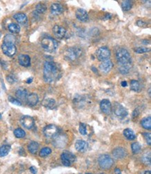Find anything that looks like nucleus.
<instances>
[{
    "label": "nucleus",
    "instance_id": "f257e3e1",
    "mask_svg": "<svg viewBox=\"0 0 151 174\" xmlns=\"http://www.w3.org/2000/svg\"><path fill=\"white\" fill-rule=\"evenodd\" d=\"M59 75V69L56 63L50 61H45L43 68V77L45 81L47 83H52L58 79Z\"/></svg>",
    "mask_w": 151,
    "mask_h": 174
},
{
    "label": "nucleus",
    "instance_id": "f03ea898",
    "mask_svg": "<svg viewBox=\"0 0 151 174\" xmlns=\"http://www.w3.org/2000/svg\"><path fill=\"white\" fill-rule=\"evenodd\" d=\"M116 60L118 61L119 66H125L131 68L132 66V57L129 52L125 48H119L117 50Z\"/></svg>",
    "mask_w": 151,
    "mask_h": 174
},
{
    "label": "nucleus",
    "instance_id": "7ed1b4c3",
    "mask_svg": "<svg viewBox=\"0 0 151 174\" xmlns=\"http://www.w3.org/2000/svg\"><path fill=\"white\" fill-rule=\"evenodd\" d=\"M41 46L44 50L50 53H53L57 51L58 48L57 41L50 36H45L42 39Z\"/></svg>",
    "mask_w": 151,
    "mask_h": 174
},
{
    "label": "nucleus",
    "instance_id": "20e7f679",
    "mask_svg": "<svg viewBox=\"0 0 151 174\" xmlns=\"http://www.w3.org/2000/svg\"><path fill=\"white\" fill-rule=\"evenodd\" d=\"M82 54V50L79 47H71L66 50L64 57L69 61H74L79 59Z\"/></svg>",
    "mask_w": 151,
    "mask_h": 174
},
{
    "label": "nucleus",
    "instance_id": "39448f33",
    "mask_svg": "<svg viewBox=\"0 0 151 174\" xmlns=\"http://www.w3.org/2000/svg\"><path fill=\"white\" fill-rule=\"evenodd\" d=\"M98 164L102 169H109L113 166V160L109 155H101L98 158Z\"/></svg>",
    "mask_w": 151,
    "mask_h": 174
},
{
    "label": "nucleus",
    "instance_id": "423d86ee",
    "mask_svg": "<svg viewBox=\"0 0 151 174\" xmlns=\"http://www.w3.org/2000/svg\"><path fill=\"white\" fill-rule=\"evenodd\" d=\"M96 56L98 60L102 61L109 60L111 57V52L107 47H100L96 52Z\"/></svg>",
    "mask_w": 151,
    "mask_h": 174
},
{
    "label": "nucleus",
    "instance_id": "0eeeda50",
    "mask_svg": "<svg viewBox=\"0 0 151 174\" xmlns=\"http://www.w3.org/2000/svg\"><path fill=\"white\" fill-rule=\"evenodd\" d=\"M113 111L115 115L121 119H125L128 114V112L122 104H119L118 102H115L113 104Z\"/></svg>",
    "mask_w": 151,
    "mask_h": 174
},
{
    "label": "nucleus",
    "instance_id": "6e6552de",
    "mask_svg": "<svg viewBox=\"0 0 151 174\" xmlns=\"http://www.w3.org/2000/svg\"><path fill=\"white\" fill-rule=\"evenodd\" d=\"M76 157L69 151H64L61 155V160L62 164L66 166H70L75 161Z\"/></svg>",
    "mask_w": 151,
    "mask_h": 174
},
{
    "label": "nucleus",
    "instance_id": "1a4fd4ad",
    "mask_svg": "<svg viewBox=\"0 0 151 174\" xmlns=\"http://www.w3.org/2000/svg\"><path fill=\"white\" fill-rule=\"evenodd\" d=\"M1 50H2L3 53L9 57H13L17 52L16 47L14 44L5 43H3L1 45Z\"/></svg>",
    "mask_w": 151,
    "mask_h": 174
},
{
    "label": "nucleus",
    "instance_id": "9d476101",
    "mask_svg": "<svg viewBox=\"0 0 151 174\" xmlns=\"http://www.w3.org/2000/svg\"><path fill=\"white\" fill-rule=\"evenodd\" d=\"M44 135L47 138H54L59 134V128L55 125H48L43 129Z\"/></svg>",
    "mask_w": 151,
    "mask_h": 174
},
{
    "label": "nucleus",
    "instance_id": "9b49d317",
    "mask_svg": "<svg viewBox=\"0 0 151 174\" xmlns=\"http://www.w3.org/2000/svg\"><path fill=\"white\" fill-rule=\"evenodd\" d=\"M55 139H54L53 143L55 147L59 148H63L66 146L67 143H68V138L66 135L63 134H59L55 136Z\"/></svg>",
    "mask_w": 151,
    "mask_h": 174
},
{
    "label": "nucleus",
    "instance_id": "f8f14e48",
    "mask_svg": "<svg viewBox=\"0 0 151 174\" xmlns=\"http://www.w3.org/2000/svg\"><path fill=\"white\" fill-rule=\"evenodd\" d=\"M20 123H21L22 126L27 130L32 129L35 124L34 119L30 116H23L20 119Z\"/></svg>",
    "mask_w": 151,
    "mask_h": 174
},
{
    "label": "nucleus",
    "instance_id": "ddd939ff",
    "mask_svg": "<svg viewBox=\"0 0 151 174\" xmlns=\"http://www.w3.org/2000/svg\"><path fill=\"white\" fill-rule=\"evenodd\" d=\"M100 109L103 113L107 115H109L111 113V110H112V105H111V102L107 99H104L100 102Z\"/></svg>",
    "mask_w": 151,
    "mask_h": 174
},
{
    "label": "nucleus",
    "instance_id": "4468645a",
    "mask_svg": "<svg viewBox=\"0 0 151 174\" xmlns=\"http://www.w3.org/2000/svg\"><path fill=\"white\" fill-rule=\"evenodd\" d=\"M52 31H53V33L55 36L59 39H62L66 36V30L61 26L56 25L52 29Z\"/></svg>",
    "mask_w": 151,
    "mask_h": 174
},
{
    "label": "nucleus",
    "instance_id": "2eb2a0df",
    "mask_svg": "<svg viewBox=\"0 0 151 174\" xmlns=\"http://www.w3.org/2000/svg\"><path fill=\"white\" fill-rule=\"evenodd\" d=\"M75 16L78 20H79V21L82 22H86L89 20L88 13H87L86 11L83 9H78L76 11Z\"/></svg>",
    "mask_w": 151,
    "mask_h": 174
},
{
    "label": "nucleus",
    "instance_id": "dca6fc26",
    "mask_svg": "<svg viewBox=\"0 0 151 174\" xmlns=\"http://www.w3.org/2000/svg\"><path fill=\"white\" fill-rule=\"evenodd\" d=\"M113 63L112 61L110 60H107V61H102V63H100L99 68L100 70L102 71L104 73H107L110 70H111L113 68Z\"/></svg>",
    "mask_w": 151,
    "mask_h": 174
},
{
    "label": "nucleus",
    "instance_id": "f3484780",
    "mask_svg": "<svg viewBox=\"0 0 151 174\" xmlns=\"http://www.w3.org/2000/svg\"><path fill=\"white\" fill-rule=\"evenodd\" d=\"M39 100L38 96L36 93H30V94H28L27 99H26V101H27V103L29 106L30 107H34L36 106L37 104H38Z\"/></svg>",
    "mask_w": 151,
    "mask_h": 174
},
{
    "label": "nucleus",
    "instance_id": "a211bd4d",
    "mask_svg": "<svg viewBox=\"0 0 151 174\" xmlns=\"http://www.w3.org/2000/svg\"><path fill=\"white\" fill-rule=\"evenodd\" d=\"M74 147H75V149L77 150V151H79V152L84 153L87 151V149H88L89 145L88 143H87V142L84 141V140H77V141L75 142Z\"/></svg>",
    "mask_w": 151,
    "mask_h": 174
},
{
    "label": "nucleus",
    "instance_id": "6ab92c4d",
    "mask_svg": "<svg viewBox=\"0 0 151 174\" xmlns=\"http://www.w3.org/2000/svg\"><path fill=\"white\" fill-rule=\"evenodd\" d=\"M18 62L23 67H29L31 65V59L27 55H20L18 57Z\"/></svg>",
    "mask_w": 151,
    "mask_h": 174
},
{
    "label": "nucleus",
    "instance_id": "aec40b11",
    "mask_svg": "<svg viewBox=\"0 0 151 174\" xmlns=\"http://www.w3.org/2000/svg\"><path fill=\"white\" fill-rule=\"evenodd\" d=\"M63 11V8L62 5L60 4H52L50 6V12L52 15L59 16L61 14Z\"/></svg>",
    "mask_w": 151,
    "mask_h": 174
},
{
    "label": "nucleus",
    "instance_id": "412c9836",
    "mask_svg": "<svg viewBox=\"0 0 151 174\" xmlns=\"http://www.w3.org/2000/svg\"><path fill=\"white\" fill-rule=\"evenodd\" d=\"M126 151L121 147H118L113 151V155L116 159H123L126 156Z\"/></svg>",
    "mask_w": 151,
    "mask_h": 174
},
{
    "label": "nucleus",
    "instance_id": "4be33fe9",
    "mask_svg": "<svg viewBox=\"0 0 151 174\" xmlns=\"http://www.w3.org/2000/svg\"><path fill=\"white\" fill-rule=\"evenodd\" d=\"M16 95L17 97V99L18 100H26L27 99V97L28 95L27 91L25 89H23V88H20L16 91Z\"/></svg>",
    "mask_w": 151,
    "mask_h": 174
},
{
    "label": "nucleus",
    "instance_id": "5701e85b",
    "mask_svg": "<svg viewBox=\"0 0 151 174\" xmlns=\"http://www.w3.org/2000/svg\"><path fill=\"white\" fill-rule=\"evenodd\" d=\"M14 19L16 20L18 23L21 24V25H25L27 22V17L25 13H16L13 16Z\"/></svg>",
    "mask_w": 151,
    "mask_h": 174
},
{
    "label": "nucleus",
    "instance_id": "b1692460",
    "mask_svg": "<svg viewBox=\"0 0 151 174\" xmlns=\"http://www.w3.org/2000/svg\"><path fill=\"white\" fill-rule=\"evenodd\" d=\"M43 106L50 109H53L56 107V101L52 98H46L42 102Z\"/></svg>",
    "mask_w": 151,
    "mask_h": 174
},
{
    "label": "nucleus",
    "instance_id": "393cba45",
    "mask_svg": "<svg viewBox=\"0 0 151 174\" xmlns=\"http://www.w3.org/2000/svg\"><path fill=\"white\" fill-rule=\"evenodd\" d=\"M39 148V144L36 141H31L28 145V151L31 154H36Z\"/></svg>",
    "mask_w": 151,
    "mask_h": 174
},
{
    "label": "nucleus",
    "instance_id": "a878e982",
    "mask_svg": "<svg viewBox=\"0 0 151 174\" xmlns=\"http://www.w3.org/2000/svg\"><path fill=\"white\" fill-rule=\"evenodd\" d=\"M123 135L128 140H134L136 138V135L134 131L130 128L125 129L123 131Z\"/></svg>",
    "mask_w": 151,
    "mask_h": 174
},
{
    "label": "nucleus",
    "instance_id": "bb28decb",
    "mask_svg": "<svg viewBox=\"0 0 151 174\" xmlns=\"http://www.w3.org/2000/svg\"><path fill=\"white\" fill-rule=\"evenodd\" d=\"M130 89L135 92H139L141 91V86L139 82L135 80H132L130 82Z\"/></svg>",
    "mask_w": 151,
    "mask_h": 174
},
{
    "label": "nucleus",
    "instance_id": "cd10ccee",
    "mask_svg": "<svg viewBox=\"0 0 151 174\" xmlns=\"http://www.w3.org/2000/svg\"><path fill=\"white\" fill-rule=\"evenodd\" d=\"M141 126L146 130H150L151 129V117L148 116L146 118H144L142 121H141Z\"/></svg>",
    "mask_w": 151,
    "mask_h": 174
},
{
    "label": "nucleus",
    "instance_id": "c85d7f7f",
    "mask_svg": "<svg viewBox=\"0 0 151 174\" xmlns=\"http://www.w3.org/2000/svg\"><path fill=\"white\" fill-rule=\"evenodd\" d=\"M8 29L12 33H18L20 31V25L16 23H11L10 25H9Z\"/></svg>",
    "mask_w": 151,
    "mask_h": 174
},
{
    "label": "nucleus",
    "instance_id": "c756f323",
    "mask_svg": "<svg viewBox=\"0 0 151 174\" xmlns=\"http://www.w3.org/2000/svg\"><path fill=\"white\" fill-rule=\"evenodd\" d=\"M11 151L9 145H3L0 147V157H5L9 154Z\"/></svg>",
    "mask_w": 151,
    "mask_h": 174
},
{
    "label": "nucleus",
    "instance_id": "7c9ffc66",
    "mask_svg": "<svg viewBox=\"0 0 151 174\" xmlns=\"http://www.w3.org/2000/svg\"><path fill=\"white\" fill-rule=\"evenodd\" d=\"M4 43H5L14 44L16 43V37L12 34H6L4 38Z\"/></svg>",
    "mask_w": 151,
    "mask_h": 174
},
{
    "label": "nucleus",
    "instance_id": "2f4dec72",
    "mask_svg": "<svg viewBox=\"0 0 151 174\" xmlns=\"http://www.w3.org/2000/svg\"><path fill=\"white\" fill-rule=\"evenodd\" d=\"M13 133L16 137L18 138V139H22V138H24L26 136V132H25V130H23L21 128L16 129L14 130Z\"/></svg>",
    "mask_w": 151,
    "mask_h": 174
},
{
    "label": "nucleus",
    "instance_id": "473e14b6",
    "mask_svg": "<svg viewBox=\"0 0 151 174\" xmlns=\"http://www.w3.org/2000/svg\"><path fill=\"white\" fill-rule=\"evenodd\" d=\"M52 153V149L49 147H45L43 148L40 150V153H39V155L41 158H45V157H47L48 155L51 154Z\"/></svg>",
    "mask_w": 151,
    "mask_h": 174
},
{
    "label": "nucleus",
    "instance_id": "72a5a7b5",
    "mask_svg": "<svg viewBox=\"0 0 151 174\" xmlns=\"http://www.w3.org/2000/svg\"><path fill=\"white\" fill-rule=\"evenodd\" d=\"M47 10V7L46 6L43 4H38L36 5V12L38 14H42L44 13L45 12V11Z\"/></svg>",
    "mask_w": 151,
    "mask_h": 174
},
{
    "label": "nucleus",
    "instance_id": "f704fd0d",
    "mask_svg": "<svg viewBox=\"0 0 151 174\" xmlns=\"http://www.w3.org/2000/svg\"><path fill=\"white\" fill-rule=\"evenodd\" d=\"M131 148H132V153H133L134 154H137V153H139L140 152L141 149V145L139 144L138 142H135V143H132L131 146Z\"/></svg>",
    "mask_w": 151,
    "mask_h": 174
},
{
    "label": "nucleus",
    "instance_id": "c9c22d12",
    "mask_svg": "<svg viewBox=\"0 0 151 174\" xmlns=\"http://www.w3.org/2000/svg\"><path fill=\"white\" fill-rule=\"evenodd\" d=\"M123 9L124 11H130L132 9V2L129 0H125V1H123L122 4H121Z\"/></svg>",
    "mask_w": 151,
    "mask_h": 174
},
{
    "label": "nucleus",
    "instance_id": "e433bc0d",
    "mask_svg": "<svg viewBox=\"0 0 151 174\" xmlns=\"http://www.w3.org/2000/svg\"><path fill=\"white\" fill-rule=\"evenodd\" d=\"M79 131V133L81 134H82V135H86L87 134L86 125L84 124V123H80Z\"/></svg>",
    "mask_w": 151,
    "mask_h": 174
},
{
    "label": "nucleus",
    "instance_id": "4c0bfd02",
    "mask_svg": "<svg viewBox=\"0 0 151 174\" xmlns=\"http://www.w3.org/2000/svg\"><path fill=\"white\" fill-rule=\"evenodd\" d=\"M135 51L137 54H143L150 51V49L148 48H146V47H139V48L135 49Z\"/></svg>",
    "mask_w": 151,
    "mask_h": 174
},
{
    "label": "nucleus",
    "instance_id": "58836bf2",
    "mask_svg": "<svg viewBox=\"0 0 151 174\" xmlns=\"http://www.w3.org/2000/svg\"><path fill=\"white\" fill-rule=\"evenodd\" d=\"M142 161L143 163L147 164V165H150V153H146V155H144L142 158Z\"/></svg>",
    "mask_w": 151,
    "mask_h": 174
},
{
    "label": "nucleus",
    "instance_id": "ea45409f",
    "mask_svg": "<svg viewBox=\"0 0 151 174\" xmlns=\"http://www.w3.org/2000/svg\"><path fill=\"white\" fill-rule=\"evenodd\" d=\"M9 100L10 101L11 103L16 104V105H18V106H21L22 105L21 102H20L19 100H18L17 98H15L12 96H9Z\"/></svg>",
    "mask_w": 151,
    "mask_h": 174
},
{
    "label": "nucleus",
    "instance_id": "a19ab883",
    "mask_svg": "<svg viewBox=\"0 0 151 174\" xmlns=\"http://www.w3.org/2000/svg\"><path fill=\"white\" fill-rule=\"evenodd\" d=\"M143 135L144 136L145 139L147 142L148 145H150L151 143V136H150V133H148V132H144L143 133Z\"/></svg>",
    "mask_w": 151,
    "mask_h": 174
},
{
    "label": "nucleus",
    "instance_id": "79ce46f5",
    "mask_svg": "<svg viewBox=\"0 0 151 174\" xmlns=\"http://www.w3.org/2000/svg\"><path fill=\"white\" fill-rule=\"evenodd\" d=\"M7 80H8V82H10L11 84H13L16 82V79L15 78V77L13 75H9L7 77Z\"/></svg>",
    "mask_w": 151,
    "mask_h": 174
},
{
    "label": "nucleus",
    "instance_id": "37998d69",
    "mask_svg": "<svg viewBox=\"0 0 151 174\" xmlns=\"http://www.w3.org/2000/svg\"><path fill=\"white\" fill-rule=\"evenodd\" d=\"M137 25L139 26V27H146L147 24L146 23V22L142 21V20H139V21L137 22Z\"/></svg>",
    "mask_w": 151,
    "mask_h": 174
},
{
    "label": "nucleus",
    "instance_id": "c03bdc74",
    "mask_svg": "<svg viewBox=\"0 0 151 174\" xmlns=\"http://www.w3.org/2000/svg\"><path fill=\"white\" fill-rule=\"evenodd\" d=\"M29 171H31V173L32 174H36L37 173V169L35 166H31L29 168Z\"/></svg>",
    "mask_w": 151,
    "mask_h": 174
},
{
    "label": "nucleus",
    "instance_id": "a18cd8bd",
    "mask_svg": "<svg viewBox=\"0 0 151 174\" xmlns=\"http://www.w3.org/2000/svg\"><path fill=\"white\" fill-rule=\"evenodd\" d=\"M114 173L115 174H121V171L120 169H118V168H116L114 170Z\"/></svg>",
    "mask_w": 151,
    "mask_h": 174
},
{
    "label": "nucleus",
    "instance_id": "49530a36",
    "mask_svg": "<svg viewBox=\"0 0 151 174\" xmlns=\"http://www.w3.org/2000/svg\"><path fill=\"white\" fill-rule=\"evenodd\" d=\"M121 86H122L123 87H126L127 86H128V83H127V82L125 81H123L121 82Z\"/></svg>",
    "mask_w": 151,
    "mask_h": 174
},
{
    "label": "nucleus",
    "instance_id": "de8ad7c7",
    "mask_svg": "<svg viewBox=\"0 0 151 174\" xmlns=\"http://www.w3.org/2000/svg\"><path fill=\"white\" fill-rule=\"evenodd\" d=\"M32 80H33L32 77H30V78H29V79H27V83H28V84L31 83V82H32Z\"/></svg>",
    "mask_w": 151,
    "mask_h": 174
},
{
    "label": "nucleus",
    "instance_id": "09e8293b",
    "mask_svg": "<svg viewBox=\"0 0 151 174\" xmlns=\"http://www.w3.org/2000/svg\"><path fill=\"white\" fill-rule=\"evenodd\" d=\"M143 174H151V173H150V171H145Z\"/></svg>",
    "mask_w": 151,
    "mask_h": 174
},
{
    "label": "nucleus",
    "instance_id": "8fccbe9b",
    "mask_svg": "<svg viewBox=\"0 0 151 174\" xmlns=\"http://www.w3.org/2000/svg\"><path fill=\"white\" fill-rule=\"evenodd\" d=\"M1 119V114H0V119Z\"/></svg>",
    "mask_w": 151,
    "mask_h": 174
},
{
    "label": "nucleus",
    "instance_id": "3c124183",
    "mask_svg": "<svg viewBox=\"0 0 151 174\" xmlns=\"http://www.w3.org/2000/svg\"><path fill=\"white\" fill-rule=\"evenodd\" d=\"M86 174H91V173H86Z\"/></svg>",
    "mask_w": 151,
    "mask_h": 174
},
{
    "label": "nucleus",
    "instance_id": "603ef678",
    "mask_svg": "<svg viewBox=\"0 0 151 174\" xmlns=\"http://www.w3.org/2000/svg\"><path fill=\"white\" fill-rule=\"evenodd\" d=\"M100 174H104V173H100Z\"/></svg>",
    "mask_w": 151,
    "mask_h": 174
}]
</instances>
